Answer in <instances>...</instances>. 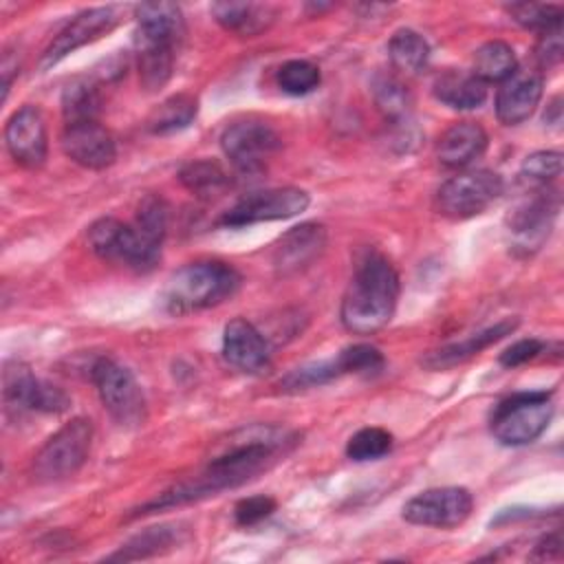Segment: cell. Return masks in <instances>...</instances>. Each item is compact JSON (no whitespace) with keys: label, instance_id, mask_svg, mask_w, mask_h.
Instances as JSON below:
<instances>
[{"label":"cell","instance_id":"obj_1","mask_svg":"<svg viewBox=\"0 0 564 564\" xmlns=\"http://www.w3.org/2000/svg\"><path fill=\"white\" fill-rule=\"evenodd\" d=\"M297 432L280 425H249L231 432L227 441H220L209 463L200 474L189 480L165 489L156 498L143 502L137 513H154L161 509L187 505L207 496H216L225 489H234L256 478L271 467L280 456L297 445Z\"/></svg>","mask_w":564,"mask_h":564},{"label":"cell","instance_id":"obj_2","mask_svg":"<svg viewBox=\"0 0 564 564\" xmlns=\"http://www.w3.org/2000/svg\"><path fill=\"white\" fill-rule=\"evenodd\" d=\"M399 300V275L392 262L370 251L366 253L341 297L339 317L346 330L372 335L381 330L394 315Z\"/></svg>","mask_w":564,"mask_h":564},{"label":"cell","instance_id":"obj_3","mask_svg":"<svg viewBox=\"0 0 564 564\" xmlns=\"http://www.w3.org/2000/svg\"><path fill=\"white\" fill-rule=\"evenodd\" d=\"M137 68L145 90L163 88L174 70V55L183 37V13L172 2H143L134 9Z\"/></svg>","mask_w":564,"mask_h":564},{"label":"cell","instance_id":"obj_4","mask_svg":"<svg viewBox=\"0 0 564 564\" xmlns=\"http://www.w3.org/2000/svg\"><path fill=\"white\" fill-rule=\"evenodd\" d=\"M240 273L220 260H196L174 271L163 291L165 311L185 315L218 306L240 289Z\"/></svg>","mask_w":564,"mask_h":564},{"label":"cell","instance_id":"obj_5","mask_svg":"<svg viewBox=\"0 0 564 564\" xmlns=\"http://www.w3.org/2000/svg\"><path fill=\"white\" fill-rule=\"evenodd\" d=\"M553 401L551 392H516L502 399L491 412V434L498 443L520 447L533 443L551 423Z\"/></svg>","mask_w":564,"mask_h":564},{"label":"cell","instance_id":"obj_6","mask_svg":"<svg viewBox=\"0 0 564 564\" xmlns=\"http://www.w3.org/2000/svg\"><path fill=\"white\" fill-rule=\"evenodd\" d=\"M93 432V423L86 416H75L64 423L33 456V478L40 482H57L75 476L90 454Z\"/></svg>","mask_w":564,"mask_h":564},{"label":"cell","instance_id":"obj_7","mask_svg":"<svg viewBox=\"0 0 564 564\" xmlns=\"http://www.w3.org/2000/svg\"><path fill=\"white\" fill-rule=\"evenodd\" d=\"M90 379L108 414L123 427L145 421V397L134 375L110 357H99L90 368Z\"/></svg>","mask_w":564,"mask_h":564},{"label":"cell","instance_id":"obj_8","mask_svg":"<svg viewBox=\"0 0 564 564\" xmlns=\"http://www.w3.org/2000/svg\"><path fill=\"white\" fill-rule=\"evenodd\" d=\"M88 245L99 258L139 271L152 269L161 258V247L145 240L134 225H126L112 216L99 218L88 227Z\"/></svg>","mask_w":564,"mask_h":564},{"label":"cell","instance_id":"obj_9","mask_svg":"<svg viewBox=\"0 0 564 564\" xmlns=\"http://www.w3.org/2000/svg\"><path fill=\"white\" fill-rule=\"evenodd\" d=\"M502 176L491 170H471L447 178L436 192L438 214L465 220L482 214L502 194Z\"/></svg>","mask_w":564,"mask_h":564},{"label":"cell","instance_id":"obj_10","mask_svg":"<svg viewBox=\"0 0 564 564\" xmlns=\"http://www.w3.org/2000/svg\"><path fill=\"white\" fill-rule=\"evenodd\" d=\"M557 209L560 196L549 185L531 187V194H527L507 216L511 249L524 256L538 251L551 234Z\"/></svg>","mask_w":564,"mask_h":564},{"label":"cell","instance_id":"obj_11","mask_svg":"<svg viewBox=\"0 0 564 564\" xmlns=\"http://www.w3.org/2000/svg\"><path fill=\"white\" fill-rule=\"evenodd\" d=\"M220 148L231 165L242 174H258L282 148L275 128L262 119L247 117L229 123L220 134Z\"/></svg>","mask_w":564,"mask_h":564},{"label":"cell","instance_id":"obj_12","mask_svg":"<svg viewBox=\"0 0 564 564\" xmlns=\"http://www.w3.org/2000/svg\"><path fill=\"white\" fill-rule=\"evenodd\" d=\"M2 399L7 412L24 414V412H46L57 414L70 405L68 394L37 379L31 368L22 361H9L2 370Z\"/></svg>","mask_w":564,"mask_h":564},{"label":"cell","instance_id":"obj_13","mask_svg":"<svg viewBox=\"0 0 564 564\" xmlns=\"http://www.w3.org/2000/svg\"><path fill=\"white\" fill-rule=\"evenodd\" d=\"M311 198L300 187H273L242 196L218 220L223 227H245L269 220H284L302 214Z\"/></svg>","mask_w":564,"mask_h":564},{"label":"cell","instance_id":"obj_14","mask_svg":"<svg viewBox=\"0 0 564 564\" xmlns=\"http://www.w3.org/2000/svg\"><path fill=\"white\" fill-rule=\"evenodd\" d=\"M474 509V498L465 487H432L412 496L403 505L410 524L452 529L463 524Z\"/></svg>","mask_w":564,"mask_h":564},{"label":"cell","instance_id":"obj_15","mask_svg":"<svg viewBox=\"0 0 564 564\" xmlns=\"http://www.w3.org/2000/svg\"><path fill=\"white\" fill-rule=\"evenodd\" d=\"M119 20H121V9L112 4L95 7L77 13L48 42V46L40 57V68H51L57 62H62L66 55L75 53L77 48L110 33L119 24Z\"/></svg>","mask_w":564,"mask_h":564},{"label":"cell","instance_id":"obj_16","mask_svg":"<svg viewBox=\"0 0 564 564\" xmlns=\"http://www.w3.org/2000/svg\"><path fill=\"white\" fill-rule=\"evenodd\" d=\"M4 143L15 163L24 167H40L48 154L46 121L37 106L18 108L4 126Z\"/></svg>","mask_w":564,"mask_h":564},{"label":"cell","instance_id":"obj_17","mask_svg":"<svg viewBox=\"0 0 564 564\" xmlns=\"http://www.w3.org/2000/svg\"><path fill=\"white\" fill-rule=\"evenodd\" d=\"M62 150L73 163L88 170H104L117 159L115 137L97 119L66 123L62 132Z\"/></svg>","mask_w":564,"mask_h":564},{"label":"cell","instance_id":"obj_18","mask_svg":"<svg viewBox=\"0 0 564 564\" xmlns=\"http://www.w3.org/2000/svg\"><path fill=\"white\" fill-rule=\"evenodd\" d=\"M326 247V229L317 223H302L280 236L273 247V267L280 275H295L308 269Z\"/></svg>","mask_w":564,"mask_h":564},{"label":"cell","instance_id":"obj_19","mask_svg":"<svg viewBox=\"0 0 564 564\" xmlns=\"http://www.w3.org/2000/svg\"><path fill=\"white\" fill-rule=\"evenodd\" d=\"M223 355L227 364L249 375H258L271 364V346L267 337L242 317H236L225 326Z\"/></svg>","mask_w":564,"mask_h":564},{"label":"cell","instance_id":"obj_20","mask_svg":"<svg viewBox=\"0 0 564 564\" xmlns=\"http://www.w3.org/2000/svg\"><path fill=\"white\" fill-rule=\"evenodd\" d=\"M542 99V75L538 70H516L496 93V115L505 126L527 121Z\"/></svg>","mask_w":564,"mask_h":564},{"label":"cell","instance_id":"obj_21","mask_svg":"<svg viewBox=\"0 0 564 564\" xmlns=\"http://www.w3.org/2000/svg\"><path fill=\"white\" fill-rule=\"evenodd\" d=\"M518 319L516 317H505L500 322H496L494 326H487L460 341H454V344H447V346H441L432 352H427L421 364L430 370H445V368H452L478 352H482L485 348H489L491 344L500 341L502 337L511 335L516 328H518Z\"/></svg>","mask_w":564,"mask_h":564},{"label":"cell","instance_id":"obj_22","mask_svg":"<svg viewBox=\"0 0 564 564\" xmlns=\"http://www.w3.org/2000/svg\"><path fill=\"white\" fill-rule=\"evenodd\" d=\"M487 143L489 137L480 123L458 121L441 134L436 156L445 167H465L485 154Z\"/></svg>","mask_w":564,"mask_h":564},{"label":"cell","instance_id":"obj_23","mask_svg":"<svg viewBox=\"0 0 564 564\" xmlns=\"http://www.w3.org/2000/svg\"><path fill=\"white\" fill-rule=\"evenodd\" d=\"M434 97L454 110L480 108L487 99V84H482L474 73L447 68L432 84Z\"/></svg>","mask_w":564,"mask_h":564},{"label":"cell","instance_id":"obj_24","mask_svg":"<svg viewBox=\"0 0 564 564\" xmlns=\"http://www.w3.org/2000/svg\"><path fill=\"white\" fill-rule=\"evenodd\" d=\"M212 15L223 29L238 35L253 37L273 22L275 11L269 4H256V2H214Z\"/></svg>","mask_w":564,"mask_h":564},{"label":"cell","instance_id":"obj_25","mask_svg":"<svg viewBox=\"0 0 564 564\" xmlns=\"http://www.w3.org/2000/svg\"><path fill=\"white\" fill-rule=\"evenodd\" d=\"M178 181L181 185L194 194L196 198L203 200H212L218 198L220 194H225L231 185L229 174L223 170L220 163L212 161V159H198V161H189L187 165L181 167L178 172Z\"/></svg>","mask_w":564,"mask_h":564},{"label":"cell","instance_id":"obj_26","mask_svg":"<svg viewBox=\"0 0 564 564\" xmlns=\"http://www.w3.org/2000/svg\"><path fill=\"white\" fill-rule=\"evenodd\" d=\"M518 70L516 51L502 40L485 42L474 53V75L482 84H502Z\"/></svg>","mask_w":564,"mask_h":564},{"label":"cell","instance_id":"obj_27","mask_svg":"<svg viewBox=\"0 0 564 564\" xmlns=\"http://www.w3.org/2000/svg\"><path fill=\"white\" fill-rule=\"evenodd\" d=\"M198 115V99L187 93H178L161 101L148 117L145 126L152 134H170L187 128Z\"/></svg>","mask_w":564,"mask_h":564},{"label":"cell","instance_id":"obj_28","mask_svg":"<svg viewBox=\"0 0 564 564\" xmlns=\"http://www.w3.org/2000/svg\"><path fill=\"white\" fill-rule=\"evenodd\" d=\"M388 57L397 70L416 75L430 62V44L414 29H399L388 42Z\"/></svg>","mask_w":564,"mask_h":564},{"label":"cell","instance_id":"obj_29","mask_svg":"<svg viewBox=\"0 0 564 564\" xmlns=\"http://www.w3.org/2000/svg\"><path fill=\"white\" fill-rule=\"evenodd\" d=\"M372 95L379 110L392 123H408L412 112V95L410 90L392 75H377L372 79Z\"/></svg>","mask_w":564,"mask_h":564},{"label":"cell","instance_id":"obj_30","mask_svg":"<svg viewBox=\"0 0 564 564\" xmlns=\"http://www.w3.org/2000/svg\"><path fill=\"white\" fill-rule=\"evenodd\" d=\"M99 104H101L99 88L95 82H90L86 77L73 79L62 93V112H64L66 123L97 119Z\"/></svg>","mask_w":564,"mask_h":564},{"label":"cell","instance_id":"obj_31","mask_svg":"<svg viewBox=\"0 0 564 564\" xmlns=\"http://www.w3.org/2000/svg\"><path fill=\"white\" fill-rule=\"evenodd\" d=\"M176 542H178V531H174L172 527H165V524L150 527L139 535H134L130 542H126L117 553L108 555V560H123V562L143 560L172 549Z\"/></svg>","mask_w":564,"mask_h":564},{"label":"cell","instance_id":"obj_32","mask_svg":"<svg viewBox=\"0 0 564 564\" xmlns=\"http://www.w3.org/2000/svg\"><path fill=\"white\" fill-rule=\"evenodd\" d=\"M167 218H170L167 203L156 194H145L137 205V216L132 225L145 240L161 247L167 231Z\"/></svg>","mask_w":564,"mask_h":564},{"label":"cell","instance_id":"obj_33","mask_svg":"<svg viewBox=\"0 0 564 564\" xmlns=\"http://www.w3.org/2000/svg\"><path fill=\"white\" fill-rule=\"evenodd\" d=\"M275 79L282 93L302 97L313 93L319 86L322 75H319V68L308 59H289L278 68Z\"/></svg>","mask_w":564,"mask_h":564},{"label":"cell","instance_id":"obj_34","mask_svg":"<svg viewBox=\"0 0 564 564\" xmlns=\"http://www.w3.org/2000/svg\"><path fill=\"white\" fill-rule=\"evenodd\" d=\"M339 375H359V377H375L383 370L386 359L377 346L370 344H352L346 346L335 357Z\"/></svg>","mask_w":564,"mask_h":564},{"label":"cell","instance_id":"obj_35","mask_svg":"<svg viewBox=\"0 0 564 564\" xmlns=\"http://www.w3.org/2000/svg\"><path fill=\"white\" fill-rule=\"evenodd\" d=\"M392 449V434L383 427H361L346 443V456L355 463L377 460Z\"/></svg>","mask_w":564,"mask_h":564},{"label":"cell","instance_id":"obj_36","mask_svg":"<svg viewBox=\"0 0 564 564\" xmlns=\"http://www.w3.org/2000/svg\"><path fill=\"white\" fill-rule=\"evenodd\" d=\"M507 13L513 22L531 31H551L562 24V7L560 4H540V2H516L507 7Z\"/></svg>","mask_w":564,"mask_h":564},{"label":"cell","instance_id":"obj_37","mask_svg":"<svg viewBox=\"0 0 564 564\" xmlns=\"http://www.w3.org/2000/svg\"><path fill=\"white\" fill-rule=\"evenodd\" d=\"M562 174V154L557 150H540L522 161L520 178L529 187L549 185Z\"/></svg>","mask_w":564,"mask_h":564},{"label":"cell","instance_id":"obj_38","mask_svg":"<svg viewBox=\"0 0 564 564\" xmlns=\"http://www.w3.org/2000/svg\"><path fill=\"white\" fill-rule=\"evenodd\" d=\"M337 377H341V375L337 370L335 359L315 361V364H306L302 368L291 370L280 381V388L289 390V392H297V390H308V388H315V386H324V383H328V381H333Z\"/></svg>","mask_w":564,"mask_h":564},{"label":"cell","instance_id":"obj_39","mask_svg":"<svg viewBox=\"0 0 564 564\" xmlns=\"http://www.w3.org/2000/svg\"><path fill=\"white\" fill-rule=\"evenodd\" d=\"M275 500L271 496H249L242 498L236 507H234V518L240 527H251L258 524L260 520L269 518L275 511Z\"/></svg>","mask_w":564,"mask_h":564},{"label":"cell","instance_id":"obj_40","mask_svg":"<svg viewBox=\"0 0 564 564\" xmlns=\"http://www.w3.org/2000/svg\"><path fill=\"white\" fill-rule=\"evenodd\" d=\"M544 350V344L535 337H529V339H518L516 344H511L509 348H505L498 357L500 366L505 368H516V366H522L527 361H531L533 357H538L540 352Z\"/></svg>","mask_w":564,"mask_h":564},{"label":"cell","instance_id":"obj_41","mask_svg":"<svg viewBox=\"0 0 564 564\" xmlns=\"http://www.w3.org/2000/svg\"><path fill=\"white\" fill-rule=\"evenodd\" d=\"M540 35H542V37H540L538 48H535L538 62H540L542 66H553V64H557V62L562 59V48H564V44H562V26H555V29L544 31V33H540Z\"/></svg>","mask_w":564,"mask_h":564},{"label":"cell","instance_id":"obj_42","mask_svg":"<svg viewBox=\"0 0 564 564\" xmlns=\"http://www.w3.org/2000/svg\"><path fill=\"white\" fill-rule=\"evenodd\" d=\"M560 557H562V535L557 531L540 538L531 553V560H560Z\"/></svg>","mask_w":564,"mask_h":564}]
</instances>
